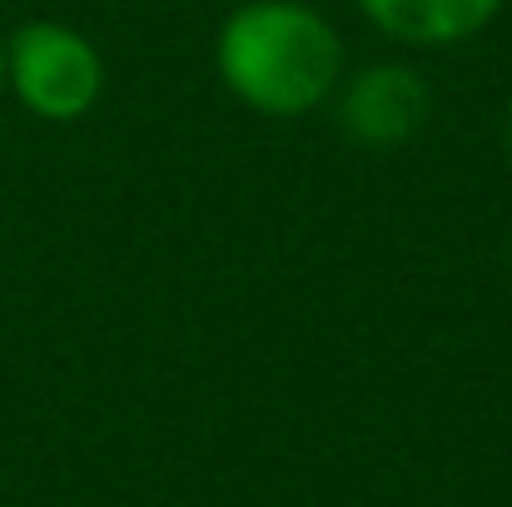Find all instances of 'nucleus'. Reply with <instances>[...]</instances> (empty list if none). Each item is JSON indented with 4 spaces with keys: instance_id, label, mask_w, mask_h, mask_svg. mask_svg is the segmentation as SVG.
<instances>
[{
    "instance_id": "f257e3e1",
    "label": "nucleus",
    "mask_w": 512,
    "mask_h": 507,
    "mask_svg": "<svg viewBox=\"0 0 512 507\" xmlns=\"http://www.w3.org/2000/svg\"><path fill=\"white\" fill-rule=\"evenodd\" d=\"M219 85L264 120H304L348 75L339 25L309 0H244L214 35Z\"/></svg>"
},
{
    "instance_id": "f03ea898",
    "label": "nucleus",
    "mask_w": 512,
    "mask_h": 507,
    "mask_svg": "<svg viewBox=\"0 0 512 507\" xmlns=\"http://www.w3.org/2000/svg\"><path fill=\"white\" fill-rule=\"evenodd\" d=\"M5 95L45 125H75L105 95V55L65 20H25L5 40Z\"/></svg>"
},
{
    "instance_id": "7ed1b4c3",
    "label": "nucleus",
    "mask_w": 512,
    "mask_h": 507,
    "mask_svg": "<svg viewBox=\"0 0 512 507\" xmlns=\"http://www.w3.org/2000/svg\"><path fill=\"white\" fill-rule=\"evenodd\" d=\"M329 105H334V120L353 145L393 150L423 130L433 95H428V80L408 60H373V65H358L343 75Z\"/></svg>"
},
{
    "instance_id": "20e7f679",
    "label": "nucleus",
    "mask_w": 512,
    "mask_h": 507,
    "mask_svg": "<svg viewBox=\"0 0 512 507\" xmlns=\"http://www.w3.org/2000/svg\"><path fill=\"white\" fill-rule=\"evenodd\" d=\"M503 5L508 0H358V15L408 50H453L483 35Z\"/></svg>"
},
{
    "instance_id": "39448f33",
    "label": "nucleus",
    "mask_w": 512,
    "mask_h": 507,
    "mask_svg": "<svg viewBox=\"0 0 512 507\" xmlns=\"http://www.w3.org/2000/svg\"><path fill=\"white\" fill-rule=\"evenodd\" d=\"M503 145H508V160H512V105H508V125H503Z\"/></svg>"
},
{
    "instance_id": "423d86ee",
    "label": "nucleus",
    "mask_w": 512,
    "mask_h": 507,
    "mask_svg": "<svg viewBox=\"0 0 512 507\" xmlns=\"http://www.w3.org/2000/svg\"><path fill=\"white\" fill-rule=\"evenodd\" d=\"M0 100H5V40H0Z\"/></svg>"
}]
</instances>
